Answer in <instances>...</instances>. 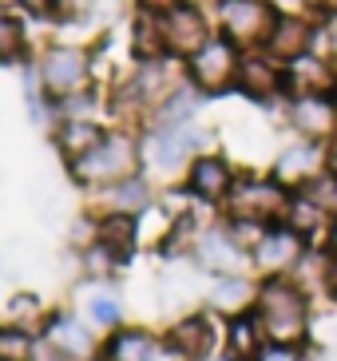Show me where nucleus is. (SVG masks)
I'll return each mask as SVG.
<instances>
[{
  "label": "nucleus",
  "mask_w": 337,
  "mask_h": 361,
  "mask_svg": "<svg viewBox=\"0 0 337 361\" xmlns=\"http://www.w3.org/2000/svg\"><path fill=\"white\" fill-rule=\"evenodd\" d=\"M254 318L262 326L266 341L310 345V334H314V294L302 290L294 278H258Z\"/></svg>",
  "instance_id": "f257e3e1"
},
{
  "label": "nucleus",
  "mask_w": 337,
  "mask_h": 361,
  "mask_svg": "<svg viewBox=\"0 0 337 361\" xmlns=\"http://www.w3.org/2000/svg\"><path fill=\"white\" fill-rule=\"evenodd\" d=\"M139 159H143V147L131 135L116 131V135L99 139L84 159H75V179L92 183V187H116L123 179H135Z\"/></svg>",
  "instance_id": "f03ea898"
},
{
  "label": "nucleus",
  "mask_w": 337,
  "mask_h": 361,
  "mask_svg": "<svg viewBox=\"0 0 337 361\" xmlns=\"http://www.w3.org/2000/svg\"><path fill=\"white\" fill-rule=\"evenodd\" d=\"M290 195L294 191H286L274 175H243V179H234L222 211H226V219H250V223L278 226Z\"/></svg>",
  "instance_id": "7ed1b4c3"
},
{
  "label": "nucleus",
  "mask_w": 337,
  "mask_h": 361,
  "mask_svg": "<svg viewBox=\"0 0 337 361\" xmlns=\"http://www.w3.org/2000/svg\"><path fill=\"white\" fill-rule=\"evenodd\" d=\"M187 64V84H195L202 96H222L238 84V68H243V48L234 40H226L222 32H214L202 44L199 52L183 60Z\"/></svg>",
  "instance_id": "20e7f679"
},
{
  "label": "nucleus",
  "mask_w": 337,
  "mask_h": 361,
  "mask_svg": "<svg viewBox=\"0 0 337 361\" xmlns=\"http://www.w3.org/2000/svg\"><path fill=\"white\" fill-rule=\"evenodd\" d=\"M278 24L274 0H219V32L234 40L243 52L266 48Z\"/></svg>",
  "instance_id": "39448f33"
},
{
  "label": "nucleus",
  "mask_w": 337,
  "mask_h": 361,
  "mask_svg": "<svg viewBox=\"0 0 337 361\" xmlns=\"http://www.w3.org/2000/svg\"><path fill=\"white\" fill-rule=\"evenodd\" d=\"M202 143H207V131L195 128V123H179V128H155L143 143V159L151 163L155 171L171 175L179 167H190L199 159Z\"/></svg>",
  "instance_id": "423d86ee"
},
{
  "label": "nucleus",
  "mask_w": 337,
  "mask_h": 361,
  "mask_svg": "<svg viewBox=\"0 0 337 361\" xmlns=\"http://www.w3.org/2000/svg\"><path fill=\"white\" fill-rule=\"evenodd\" d=\"M310 243L298 231H290L286 223L270 226L262 234V243L250 250V270L258 278H290L298 270V262L306 258Z\"/></svg>",
  "instance_id": "0eeeda50"
},
{
  "label": "nucleus",
  "mask_w": 337,
  "mask_h": 361,
  "mask_svg": "<svg viewBox=\"0 0 337 361\" xmlns=\"http://www.w3.org/2000/svg\"><path fill=\"white\" fill-rule=\"evenodd\" d=\"M278 183L286 191H306L310 183H317L326 175V143H314V139H290L282 151L274 155V167H270Z\"/></svg>",
  "instance_id": "6e6552de"
},
{
  "label": "nucleus",
  "mask_w": 337,
  "mask_h": 361,
  "mask_svg": "<svg viewBox=\"0 0 337 361\" xmlns=\"http://www.w3.org/2000/svg\"><path fill=\"white\" fill-rule=\"evenodd\" d=\"M234 92H243L254 104H286V64H278L266 48H250L243 52Z\"/></svg>",
  "instance_id": "1a4fd4ad"
},
{
  "label": "nucleus",
  "mask_w": 337,
  "mask_h": 361,
  "mask_svg": "<svg viewBox=\"0 0 337 361\" xmlns=\"http://www.w3.org/2000/svg\"><path fill=\"white\" fill-rule=\"evenodd\" d=\"M286 128L298 139H314V143H329L337 135V104L333 96H286L282 104Z\"/></svg>",
  "instance_id": "9d476101"
},
{
  "label": "nucleus",
  "mask_w": 337,
  "mask_h": 361,
  "mask_svg": "<svg viewBox=\"0 0 337 361\" xmlns=\"http://www.w3.org/2000/svg\"><path fill=\"white\" fill-rule=\"evenodd\" d=\"M159 20H163V44H167L171 60H190V56L214 36L211 20H207V12H202L199 4H175V8L163 12Z\"/></svg>",
  "instance_id": "9b49d317"
},
{
  "label": "nucleus",
  "mask_w": 337,
  "mask_h": 361,
  "mask_svg": "<svg viewBox=\"0 0 337 361\" xmlns=\"http://www.w3.org/2000/svg\"><path fill=\"white\" fill-rule=\"evenodd\" d=\"M190 258H195L199 270H207V274H214V278L246 274V266H250V255H246L243 246L231 238L226 223H222V226H207V231L195 238V246H190Z\"/></svg>",
  "instance_id": "f8f14e48"
},
{
  "label": "nucleus",
  "mask_w": 337,
  "mask_h": 361,
  "mask_svg": "<svg viewBox=\"0 0 337 361\" xmlns=\"http://www.w3.org/2000/svg\"><path fill=\"white\" fill-rule=\"evenodd\" d=\"M317 28H321V16H314V12H278V24L270 40H266V52L274 56L278 64H290L298 56L314 52Z\"/></svg>",
  "instance_id": "ddd939ff"
},
{
  "label": "nucleus",
  "mask_w": 337,
  "mask_h": 361,
  "mask_svg": "<svg viewBox=\"0 0 337 361\" xmlns=\"http://www.w3.org/2000/svg\"><path fill=\"white\" fill-rule=\"evenodd\" d=\"M167 350L175 361H207L219 350V326L211 314H187L167 329Z\"/></svg>",
  "instance_id": "4468645a"
},
{
  "label": "nucleus",
  "mask_w": 337,
  "mask_h": 361,
  "mask_svg": "<svg viewBox=\"0 0 337 361\" xmlns=\"http://www.w3.org/2000/svg\"><path fill=\"white\" fill-rule=\"evenodd\" d=\"M337 60L326 52H306L286 64V96H333Z\"/></svg>",
  "instance_id": "2eb2a0df"
},
{
  "label": "nucleus",
  "mask_w": 337,
  "mask_h": 361,
  "mask_svg": "<svg viewBox=\"0 0 337 361\" xmlns=\"http://www.w3.org/2000/svg\"><path fill=\"white\" fill-rule=\"evenodd\" d=\"M234 167L222 155H199V159L187 167V191L202 202V207H222L226 195L234 187Z\"/></svg>",
  "instance_id": "dca6fc26"
},
{
  "label": "nucleus",
  "mask_w": 337,
  "mask_h": 361,
  "mask_svg": "<svg viewBox=\"0 0 337 361\" xmlns=\"http://www.w3.org/2000/svg\"><path fill=\"white\" fill-rule=\"evenodd\" d=\"M87 72H92V64H87V56L80 48H48L40 64L48 96H75L87 84Z\"/></svg>",
  "instance_id": "f3484780"
},
{
  "label": "nucleus",
  "mask_w": 337,
  "mask_h": 361,
  "mask_svg": "<svg viewBox=\"0 0 337 361\" xmlns=\"http://www.w3.org/2000/svg\"><path fill=\"white\" fill-rule=\"evenodd\" d=\"M282 223L290 226V231L302 234V238H306L310 246H326V234H329V223H333V214H329L326 207H321V202L314 199V195L294 191V195H290V202H286Z\"/></svg>",
  "instance_id": "a211bd4d"
},
{
  "label": "nucleus",
  "mask_w": 337,
  "mask_h": 361,
  "mask_svg": "<svg viewBox=\"0 0 337 361\" xmlns=\"http://www.w3.org/2000/svg\"><path fill=\"white\" fill-rule=\"evenodd\" d=\"M254 302H258V282H250L246 274H226L214 278V286L207 290V306L211 314H222V318H243V314H254Z\"/></svg>",
  "instance_id": "6ab92c4d"
},
{
  "label": "nucleus",
  "mask_w": 337,
  "mask_h": 361,
  "mask_svg": "<svg viewBox=\"0 0 337 361\" xmlns=\"http://www.w3.org/2000/svg\"><path fill=\"white\" fill-rule=\"evenodd\" d=\"M266 345V334L258 326L254 314H243V318L226 322V334H222V350H226V361H258Z\"/></svg>",
  "instance_id": "aec40b11"
},
{
  "label": "nucleus",
  "mask_w": 337,
  "mask_h": 361,
  "mask_svg": "<svg viewBox=\"0 0 337 361\" xmlns=\"http://www.w3.org/2000/svg\"><path fill=\"white\" fill-rule=\"evenodd\" d=\"M107 357L111 361H163L167 345H159V338L147 334V329H119L116 338L107 341Z\"/></svg>",
  "instance_id": "412c9836"
},
{
  "label": "nucleus",
  "mask_w": 337,
  "mask_h": 361,
  "mask_svg": "<svg viewBox=\"0 0 337 361\" xmlns=\"http://www.w3.org/2000/svg\"><path fill=\"white\" fill-rule=\"evenodd\" d=\"M99 246H107L116 258H127L131 250H135V238H139V231H135V214H107L104 223H99Z\"/></svg>",
  "instance_id": "4be33fe9"
},
{
  "label": "nucleus",
  "mask_w": 337,
  "mask_h": 361,
  "mask_svg": "<svg viewBox=\"0 0 337 361\" xmlns=\"http://www.w3.org/2000/svg\"><path fill=\"white\" fill-rule=\"evenodd\" d=\"M99 139H104V131L95 128V123H87V119H68L60 128V135H56V143H60V151L75 163V159H84Z\"/></svg>",
  "instance_id": "5701e85b"
},
{
  "label": "nucleus",
  "mask_w": 337,
  "mask_h": 361,
  "mask_svg": "<svg viewBox=\"0 0 337 361\" xmlns=\"http://www.w3.org/2000/svg\"><path fill=\"white\" fill-rule=\"evenodd\" d=\"M147 207H151V187L139 175L111 187V211L116 214H139V211H147Z\"/></svg>",
  "instance_id": "b1692460"
},
{
  "label": "nucleus",
  "mask_w": 337,
  "mask_h": 361,
  "mask_svg": "<svg viewBox=\"0 0 337 361\" xmlns=\"http://www.w3.org/2000/svg\"><path fill=\"white\" fill-rule=\"evenodd\" d=\"M48 338H52L68 357H87V353H92V334L72 318H60L52 329H48Z\"/></svg>",
  "instance_id": "393cba45"
},
{
  "label": "nucleus",
  "mask_w": 337,
  "mask_h": 361,
  "mask_svg": "<svg viewBox=\"0 0 337 361\" xmlns=\"http://www.w3.org/2000/svg\"><path fill=\"white\" fill-rule=\"evenodd\" d=\"M32 357V338L20 326L0 329V361H28Z\"/></svg>",
  "instance_id": "a878e982"
},
{
  "label": "nucleus",
  "mask_w": 337,
  "mask_h": 361,
  "mask_svg": "<svg viewBox=\"0 0 337 361\" xmlns=\"http://www.w3.org/2000/svg\"><path fill=\"white\" fill-rule=\"evenodd\" d=\"M87 314H92L99 326H119V318H123V302H119V294H111V290H99V294L87 298Z\"/></svg>",
  "instance_id": "bb28decb"
},
{
  "label": "nucleus",
  "mask_w": 337,
  "mask_h": 361,
  "mask_svg": "<svg viewBox=\"0 0 337 361\" xmlns=\"http://www.w3.org/2000/svg\"><path fill=\"white\" fill-rule=\"evenodd\" d=\"M20 48H24L20 24L12 20V16H4V12H0V60H12V56H20Z\"/></svg>",
  "instance_id": "cd10ccee"
},
{
  "label": "nucleus",
  "mask_w": 337,
  "mask_h": 361,
  "mask_svg": "<svg viewBox=\"0 0 337 361\" xmlns=\"http://www.w3.org/2000/svg\"><path fill=\"white\" fill-rule=\"evenodd\" d=\"M258 361H310V345H290V341H266Z\"/></svg>",
  "instance_id": "c85d7f7f"
},
{
  "label": "nucleus",
  "mask_w": 337,
  "mask_h": 361,
  "mask_svg": "<svg viewBox=\"0 0 337 361\" xmlns=\"http://www.w3.org/2000/svg\"><path fill=\"white\" fill-rule=\"evenodd\" d=\"M314 52H326L337 60V4L321 16V28H317V44H314Z\"/></svg>",
  "instance_id": "c756f323"
},
{
  "label": "nucleus",
  "mask_w": 337,
  "mask_h": 361,
  "mask_svg": "<svg viewBox=\"0 0 337 361\" xmlns=\"http://www.w3.org/2000/svg\"><path fill=\"white\" fill-rule=\"evenodd\" d=\"M36 310H40V306H36L32 298H16V302H12V314H16V322H20V326L32 318V314H36Z\"/></svg>",
  "instance_id": "7c9ffc66"
},
{
  "label": "nucleus",
  "mask_w": 337,
  "mask_h": 361,
  "mask_svg": "<svg viewBox=\"0 0 337 361\" xmlns=\"http://www.w3.org/2000/svg\"><path fill=\"white\" fill-rule=\"evenodd\" d=\"M326 298L337 302V255H329V274H326Z\"/></svg>",
  "instance_id": "2f4dec72"
},
{
  "label": "nucleus",
  "mask_w": 337,
  "mask_h": 361,
  "mask_svg": "<svg viewBox=\"0 0 337 361\" xmlns=\"http://www.w3.org/2000/svg\"><path fill=\"white\" fill-rule=\"evenodd\" d=\"M143 4V12H155V16H163V12H171L179 0H139Z\"/></svg>",
  "instance_id": "473e14b6"
},
{
  "label": "nucleus",
  "mask_w": 337,
  "mask_h": 361,
  "mask_svg": "<svg viewBox=\"0 0 337 361\" xmlns=\"http://www.w3.org/2000/svg\"><path fill=\"white\" fill-rule=\"evenodd\" d=\"M326 171H329V175L337 179V135L326 143Z\"/></svg>",
  "instance_id": "72a5a7b5"
},
{
  "label": "nucleus",
  "mask_w": 337,
  "mask_h": 361,
  "mask_svg": "<svg viewBox=\"0 0 337 361\" xmlns=\"http://www.w3.org/2000/svg\"><path fill=\"white\" fill-rule=\"evenodd\" d=\"M326 250H329V255H337V214H333V223H329V234H326Z\"/></svg>",
  "instance_id": "f704fd0d"
},
{
  "label": "nucleus",
  "mask_w": 337,
  "mask_h": 361,
  "mask_svg": "<svg viewBox=\"0 0 337 361\" xmlns=\"http://www.w3.org/2000/svg\"><path fill=\"white\" fill-rule=\"evenodd\" d=\"M20 4H24V8H32V12H48L56 0H20Z\"/></svg>",
  "instance_id": "c9c22d12"
},
{
  "label": "nucleus",
  "mask_w": 337,
  "mask_h": 361,
  "mask_svg": "<svg viewBox=\"0 0 337 361\" xmlns=\"http://www.w3.org/2000/svg\"><path fill=\"white\" fill-rule=\"evenodd\" d=\"M179 4H199V8H202V4H207V0H179Z\"/></svg>",
  "instance_id": "e433bc0d"
},
{
  "label": "nucleus",
  "mask_w": 337,
  "mask_h": 361,
  "mask_svg": "<svg viewBox=\"0 0 337 361\" xmlns=\"http://www.w3.org/2000/svg\"><path fill=\"white\" fill-rule=\"evenodd\" d=\"M333 104H337V87H333Z\"/></svg>",
  "instance_id": "4c0bfd02"
},
{
  "label": "nucleus",
  "mask_w": 337,
  "mask_h": 361,
  "mask_svg": "<svg viewBox=\"0 0 337 361\" xmlns=\"http://www.w3.org/2000/svg\"><path fill=\"white\" fill-rule=\"evenodd\" d=\"M0 4H4V0H0Z\"/></svg>",
  "instance_id": "58836bf2"
}]
</instances>
